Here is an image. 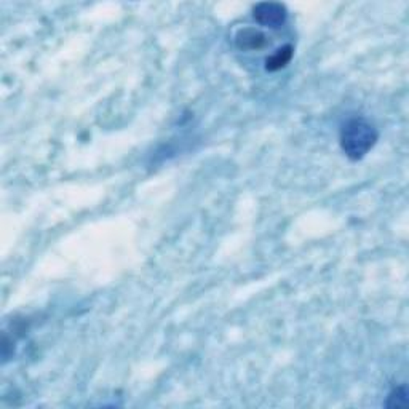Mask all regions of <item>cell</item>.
<instances>
[{
  "label": "cell",
  "mask_w": 409,
  "mask_h": 409,
  "mask_svg": "<svg viewBox=\"0 0 409 409\" xmlns=\"http://www.w3.org/2000/svg\"><path fill=\"white\" fill-rule=\"evenodd\" d=\"M293 46L291 45H284L280 50H277L274 55L265 59V70L269 73H277L282 68L287 66V64L291 61L293 58Z\"/></svg>",
  "instance_id": "cell-4"
},
{
  "label": "cell",
  "mask_w": 409,
  "mask_h": 409,
  "mask_svg": "<svg viewBox=\"0 0 409 409\" xmlns=\"http://www.w3.org/2000/svg\"><path fill=\"white\" fill-rule=\"evenodd\" d=\"M377 138L376 127L363 117L348 118L339 133L341 149L353 162L363 158L376 146Z\"/></svg>",
  "instance_id": "cell-1"
},
{
  "label": "cell",
  "mask_w": 409,
  "mask_h": 409,
  "mask_svg": "<svg viewBox=\"0 0 409 409\" xmlns=\"http://www.w3.org/2000/svg\"><path fill=\"white\" fill-rule=\"evenodd\" d=\"M253 16L259 25L278 29L287 23L288 11H287V7L282 4L263 2V4H258L256 7L253 8Z\"/></svg>",
  "instance_id": "cell-2"
},
{
  "label": "cell",
  "mask_w": 409,
  "mask_h": 409,
  "mask_svg": "<svg viewBox=\"0 0 409 409\" xmlns=\"http://www.w3.org/2000/svg\"><path fill=\"white\" fill-rule=\"evenodd\" d=\"M408 405V392L405 385L396 387L392 390V394L389 395L387 406L389 408H405Z\"/></svg>",
  "instance_id": "cell-5"
},
{
  "label": "cell",
  "mask_w": 409,
  "mask_h": 409,
  "mask_svg": "<svg viewBox=\"0 0 409 409\" xmlns=\"http://www.w3.org/2000/svg\"><path fill=\"white\" fill-rule=\"evenodd\" d=\"M235 45L239 50L243 51H254L264 49L268 44V37L264 32L254 27H243L235 34Z\"/></svg>",
  "instance_id": "cell-3"
}]
</instances>
